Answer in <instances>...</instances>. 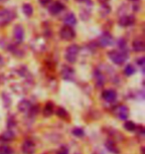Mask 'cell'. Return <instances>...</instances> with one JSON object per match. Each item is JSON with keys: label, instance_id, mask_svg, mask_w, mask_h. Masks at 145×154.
Masks as SVG:
<instances>
[{"label": "cell", "instance_id": "6da1fadb", "mask_svg": "<svg viewBox=\"0 0 145 154\" xmlns=\"http://www.w3.org/2000/svg\"><path fill=\"white\" fill-rule=\"evenodd\" d=\"M108 57L114 64L116 65H122L128 58V52L121 51V50H113L108 53Z\"/></svg>", "mask_w": 145, "mask_h": 154}, {"label": "cell", "instance_id": "7a4b0ae2", "mask_svg": "<svg viewBox=\"0 0 145 154\" xmlns=\"http://www.w3.org/2000/svg\"><path fill=\"white\" fill-rule=\"evenodd\" d=\"M79 52H80V47L78 45H71L67 48V51H66L65 54V58L69 63H75L78 59V55Z\"/></svg>", "mask_w": 145, "mask_h": 154}, {"label": "cell", "instance_id": "3957f363", "mask_svg": "<svg viewBox=\"0 0 145 154\" xmlns=\"http://www.w3.org/2000/svg\"><path fill=\"white\" fill-rule=\"evenodd\" d=\"M15 12L9 9H3L0 10V25H5L11 22L15 18Z\"/></svg>", "mask_w": 145, "mask_h": 154}, {"label": "cell", "instance_id": "277c9868", "mask_svg": "<svg viewBox=\"0 0 145 154\" xmlns=\"http://www.w3.org/2000/svg\"><path fill=\"white\" fill-rule=\"evenodd\" d=\"M60 36L62 39H64V40L70 41L76 37V33H75L74 29L70 27V26H64L60 31Z\"/></svg>", "mask_w": 145, "mask_h": 154}, {"label": "cell", "instance_id": "5b68a950", "mask_svg": "<svg viewBox=\"0 0 145 154\" xmlns=\"http://www.w3.org/2000/svg\"><path fill=\"white\" fill-rule=\"evenodd\" d=\"M114 113L118 119L121 120H125L128 119L129 116V110H128L127 106H118L116 109H114Z\"/></svg>", "mask_w": 145, "mask_h": 154}, {"label": "cell", "instance_id": "8992f818", "mask_svg": "<svg viewBox=\"0 0 145 154\" xmlns=\"http://www.w3.org/2000/svg\"><path fill=\"white\" fill-rule=\"evenodd\" d=\"M113 43H114L113 37L110 33H103L100 37V40H98V44L101 47H108V46L113 45Z\"/></svg>", "mask_w": 145, "mask_h": 154}, {"label": "cell", "instance_id": "52a82bcc", "mask_svg": "<svg viewBox=\"0 0 145 154\" xmlns=\"http://www.w3.org/2000/svg\"><path fill=\"white\" fill-rule=\"evenodd\" d=\"M36 150L35 143L31 139H26L22 144V151L24 154H34Z\"/></svg>", "mask_w": 145, "mask_h": 154}, {"label": "cell", "instance_id": "ba28073f", "mask_svg": "<svg viewBox=\"0 0 145 154\" xmlns=\"http://www.w3.org/2000/svg\"><path fill=\"white\" fill-rule=\"evenodd\" d=\"M61 75L64 80H67V81H72L74 80V77H75V71L72 70L71 67L69 66H64L61 71Z\"/></svg>", "mask_w": 145, "mask_h": 154}, {"label": "cell", "instance_id": "9c48e42d", "mask_svg": "<svg viewBox=\"0 0 145 154\" xmlns=\"http://www.w3.org/2000/svg\"><path fill=\"white\" fill-rule=\"evenodd\" d=\"M13 35H14V39L17 43H21L24 39V30L20 25L15 26L14 30H13Z\"/></svg>", "mask_w": 145, "mask_h": 154}, {"label": "cell", "instance_id": "30bf717a", "mask_svg": "<svg viewBox=\"0 0 145 154\" xmlns=\"http://www.w3.org/2000/svg\"><path fill=\"white\" fill-rule=\"evenodd\" d=\"M64 8H65L64 4L57 1V2L52 3V4L50 5V7H49V11H50V13L52 15H57L61 11L64 10Z\"/></svg>", "mask_w": 145, "mask_h": 154}, {"label": "cell", "instance_id": "8fae6325", "mask_svg": "<svg viewBox=\"0 0 145 154\" xmlns=\"http://www.w3.org/2000/svg\"><path fill=\"white\" fill-rule=\"evenodd\" d=\"M117 97V94L114 90H106L103 93V99L108 103H113Z\"/></svg>", "mask_w": 145, "mask_h": 154}, {"label": "cell", "instance_id": "7c38bea8", "mask_svg": "<svg viewBox=\"0 0 145 154\" xmlns=\"http://www.w3.org/2000/svg\"><path fill=\"white\" fill-rule=\"evenodd\" d=\"M135 22V19L133 16L131 15H127V16H122L120 17L119 21H118V24L122 27H128V26H131Z\"/></svg>", "mask_w": 145, "mask_h": 154}, {"label": "cell", "instance_id": "4fadbf2b", "mask_svg": "<svg viewBox=\"0 0 145 154\" xmlns=\"http://www.w3.org/2000/svg\"><path fill=\"white\" fill-rule=\"evenodd\" d=\"M104 146L106 147V149L110 152L113 153V154H119V148L117 147V145L115 144L113 140H111V139L106 140L104 143Z\"/></svg>", "mask_w": 145, "mask_h": 154}, {"label": "cell", "instance_id": "5bb4252c", "mask_svg": "<svg viewBox=\"0 0 145 154\" xmlns=\"http://www.w3.org/2000/svg\"><path fill=\"white\" fill-rule=\"evenodd\" d=\"M18 109L21 111V112H29V110L31 109V103L30 101L27 100H21L20 103H18Z\"/></svg>", "mask_w": 145, "mask_h": 154}, {"label": "cell", "instance_id": "9a60e30c", "mask_svg": "<svg viewBox=\"0 0 145 154\" xmlns=\"http://www.w3.org/2000/svg\"><path fill=\"white\" fill-rule=\"evenodd\" d=\"M94 79L98 87H103L105 83V77L100 70H95L94 72Z\"/></svg>", "mask_w": 145, "mask_h": 154}, {"label": "cell", "instance_id": "2e32d148", "mask_svg": "<svg viewBox=\"0 0 145 154\" xmlns=\"http://www.w3.org/2000/svg\"><path fill=\"white\" fill-rule=\"evenodd\" d=\"M32 48L34 49V50L38 51V52H41L44 50L45 48V43L44 41L41 40V39H36L32 42Z\"/></svg>", "mask_w": 145, "mask_h": 154}, {"label": "cell", "instance_id": "e0dca14e", "mask_svg": "<svg viewBox=\"0 0 145 154\" xmlns=\"http://www.w3.org/2000/svg\"><path fill=\"white\" fill-rule=\"evenodd\" d=\"M64 22L65 24H67V26H74L77 24V19H76V16L72 13H69L65 16Z\"/></svg>", "mask_w": 145, "mask_h": 154}, {"label": "cell", "instance_id": "ac0fdd59", "mask_svg": "<svg viewBox=\"0 0 145 154\" xmlns=\"http://www.w3.org/2000/svg\"><path fill=\"white\" fill-rule=\"evenodd\" d=\"M132 49L135 52H143L145 50V44L142 40H135L132 43Z\"/></svg>", "mask_w": 145, "mask_h": 154}, {"label": "cell", "instance_id": "d6986e66", "mask_svg": "<svg viewBox=\"0 0 145 154\" xmlns=\"http://www.w3.org/2000/svg\"><path fill=\"white\" fill-rule=\"evenodd\" d=\"M53 111H54V104L52 103H47L46 106L43 109V114L45 116H51L53 114Z\"/></svg>", "mask_w": 145, "mask_h": 154}, {"label": "cell", "instance_id": "ffe728a7", "mask_svg": "<svg viewBox=\"0 0 145 154\" xmlns=\"http://www.w3.org/2000/svg\"><path fill=\"white\" fill-rule=\"evenodd\" d=\"M56 114L60 117V119H68L69 117V114L67 112V110L63 107H58L57 110H56Z\"/></svg>", "mask_w": 145, "mask_h": 154}, {"label": "cell", "instance_id": "44dd1931", "mask_svg": "<svg viewBox=\"0 0 145 154\" xmlns=\"http://www.w3.org/2000/svg\"><path fill=\"white\" fill-rule=\"evenodd\" d=\"M22 9H23V12H24V14L26 16H31L33 14V11H34L33 10V7L29 4V3H26V4L23 5Z\"/></svg>", "mask_w": 145, "mask_h": 154}, {"label": "cell", "instance_id": "7402d4cb", "mask_svg": "<svg viewBox=\"0 0 145 154\" xmlns=\"http://www.w3.org/2000/svg\"><path fill=\"white\" fill-rule=\"evenodd\" d=\"M15 137L14 133L12 132V130H7V131H5L4 133L1 135V138L6 140V141H9V140H12L13 138Z\"/></svg>", "mask_w": 145, "mask_h": 154}, {"label": "cell", "instance_id": "603a6c76", "mask_svg": "<svg viewBox=\"0 0 145 154\" xmlns=\"http://www.w3.org/2000/svg\"><path fill=\"white\" fill-rule=\"evenodd\" d=\"M136 124H135L133 121H126V122L124 123V128L127 130V131H134L135 129H136Z\"/></svg>", "mask_w": 145, "mask_h": 154}, {"label": "cell", "instance_id": "cb8c5ba5", "mask_svg": "<svg viewBox=\"0 0 145 154\" xmlns=\"http://www.w3.org/2000/svg\"><path fill=\"white\" fill-rule=\"evenodd\" d=\"M134 73H135V68L132 66V65H127V66L125 67V69H124L125 76H127V77L132 76Z\"/></svg>", "mask_w": 145, "mask_h": 154}, {"label": "cell", "instance_id": "d4e9b609", "mask_svg": "<svg viewBox=\"0 0 145 154\" xmlns=\"http://www.w3.org/2000/svg\"><path fill=\"white\" fill-rule=\"evenodd\" d=\"M0 154H12V149L6 144L0 145Z\"/></svg>", "mask_w": 145, "mask_h": 154}, {"label": "cell", "instance_id": "484cf974", "mask_svg": "<svg viewBox=\"0 0 145 154\" xmlns=\"http://www.w3.org/2000/svg\"><path fill=\"white\" fill-rule=\"evenodd\" d=\"M72 135H75L76 137H83L85 135V131L80 127H75L74 129L72 130Z\"/></svg>", "mask_w": 145, "mask_h": 154}, {"label": "cell", "instance_id": "4316f807", "mask_svg": "<svg viewBox=\"0 0 145 154\" xmlns=\"http://www.w3.org/2000/svg\"><path fill=\"white\" fill-rule=\"evenodd\" d=\"M136 64L139 66L141 69L143 70V68H144V65H145V59L142 57V58H139V59H137L136 60Z\"/></svg>", "mask_w": 145, "mask_h": 154}, {"label": "cell", "instance_id": "83f0119b", "mask_svg": "<svg viewBox=\"0 0 145 154\" xmlns=\"http://www.w3.org/2000/svg\"><path fill=\"white\" fill-rule=\"evenodd\" d=\"M57 154H69V151H68V149H67V148L63 147V148H61L60 150H59Z\"/></svg>", "mask_w": 145, "mask_h": 154}, {"label": "cell", "instance_id": "f1b7e54d", "mask_svg": "<svg viewBox=\"0 0 145 154\" xmlns=\"http://www.w3.org/2000/svg\"><path fill=\"white\" fill-rule=\"evenodd\" d=\"M51 1L52 0H39V2H40V4L41 5H47V4H49V3H51Z\"/></svg>", "mask_w": 145, "mask_h": 154}, {"label": "cell", "instance_id": "f546056e", "mask_svg": "<svg viewBox=\"0 0 145 154\" xmlns=\"http://www.w3.org/2000/svg\"><path fill=\"white\" fill-rule=\"evenodd\" d=\"M2 65H3V58L0 56V66H2Z\"/></svg>", "mask_w": 145, "mask_h": 154}, {"label": "cell", "instance_id": "4dcf8cb0", "mask_svg": "<svg viewBox=\"0 0 145 154\" xmlns=\"http://www.w3.org/2000/svg\"><path fill=\"white\" fill-rule=\"evenodd\" d=\"M100 2H103V4H104V3H106V2H107V0H100Z\"/></svg>", "mask_w": 145, "mask_h": 154}, {"label": "cell", "instance_id": "1f68e13d", "mask_svg": "<svg viewBox=\"0 0 145 154\" xmlns=\"http://www.w3.org/2000/svg\"><path fill=\"white\" fill-rule=\"evenodd\" d=\"M77 1H79V2H85V0H77Z\"/></svg>", "mask_w": 145, "mask_h": 154}, {"label": "cell", "instance_id": "d6a6232c", "mask_svg": "<svg viewBox=\"0 0 145 154\" xmlns=\"http://www.w3.org/2000/svg\"><path fill=\"white\" fill-rule=\"evenodd\" d=\"M131 1H136V0H131Z\"/></svg>", "mask_w": 145, "mask_h": 154}]
</instances>
